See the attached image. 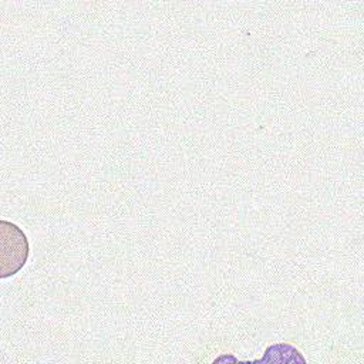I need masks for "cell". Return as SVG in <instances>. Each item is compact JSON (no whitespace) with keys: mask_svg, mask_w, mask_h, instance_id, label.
<instances>
[{"mask_svg":"<svg viewBox=\"0 0 364 364\" xmlns=\"http://www.w3.org/2000/svg\"><path fill=\"white\" fill-rule=\"evenodd\" d=\"M28 240L26 233L14 223L0 222V277L16 274L27 262Z\"/></svg>","mask_w":364,"mask_h":364,"instance_id":"1","label":"cell"},{"mask_svg":"<svg viewBox=\"0 0 364 364\" xmlns=\"http://www.w3.org/2000/svg\"><path fill=\"white\" fill-rule=\"evenodd\" d=\"M243 363V364H289V363H299V364H306V358L301 355V353L293 347L291 344L287 343H279V344H272L264 350V354L259 360H250V361H243L237 360L235 355H228L223 354L218 358L213 360V364L216 363Z\"/></svg>","mask_w":364,"mask_h":364,"instance_id":"2","label":"cell"}]
</instances>
